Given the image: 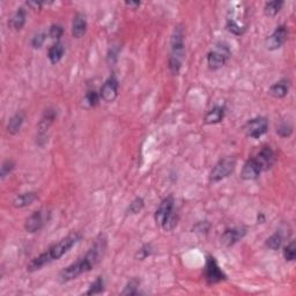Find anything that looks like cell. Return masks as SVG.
<instances>
[{"label":"cell","instance_id":"9a60e30c","mask_svg":"<svg viewBox=\"0 0 296 296\" xmlns=\"http://www.w3.org/2000/svg\"><path fill=\"white\" fill-rule=\"evenodd\" d=\"M88 23L85 14L77 13L72 21V35L74 38H82L87 33Z\"/></svg>","mask_w":296,"mask_h":296},{"label":"cell","instance_id":"74e56055","mask_svg":"<svg viewBox=\"0 0 296 296\" xmlns=\"http://www.w3.org/2000/svg\"><path fill=\"white\" fill-rule=\"evenodd\" d=\"M49 2L47 1H28L27 2V5L29 6V7H32L33 10H41L42 7L45 5H48Z\"/></svg>","mask_w":296,"mask_h":296},{"label":"cell","instance_id":"277c9868","mask_svg":"<svg viewBox=\"0 0 296 296\" xmlns=\"http://www.w3.org/2000/svg\"><path fill=\"white\" fill-rule=\"evenodd\" d=\"M231 56V52L226 43H219L215 45V48L212 51L207 53V65L210 70L216 71L224 67L227 64Z\"/></svg>","mask_w":296,"mask_h":296},{"label":"cell","instance_id":"4fadbf2b","mask_svg":"<svg viewBox=\"0 0 296 296\" xmlns=\"http://www.w3.org/2000/svg\"><path fill=\"white\" fill-rule=\"evenodd\" d=\"M253 157L256 158V161L259 163V166L261 167L263 172L271 169L277 161L276 153H274L273 149L268 147V146H264V147L258 152L257 155Z\"/></svg>","mask_w":296,"mask_h":296},{"label":"cell","instance_id":"d6a6232c","mask_svg":"<svg viewBox=\"0 0 296 296\" xmlns=\"http://www.w3.org/2000/svg\"><path fill=\"white\" fill-rule=\"evenodd\" d=\"M154 251L153 246H152V244H143L141 248L138 249V251L136 253V258L138 259V261H143V259H146L149 256L152 255Z\"/></svg>","mask_w":296,"mask_h":296},{"label":"cell","instance_id":"5bb4252c","mask_svg":"<svg viewBox=\"0 0 296 296\" xmlns=\"http://www.w3.org/2000/svg\"><path fill=\"white\" fill-rule=\"evenodd\" d=\"M263 173L261 167L259 166V163L256 161L255 157H250L242 168V173H241V177L244 181H255L257 179L261 174Z\"/></svg>","mask_w":296,"mask_h":296},{"label":"cell","instance_id":"e575fe53","mask_svg":"<svg viewBox=\"0 0 296 296\" xmlns=\"http://www.w3.org/2000/svg\"><path fill=\"white\" fill-rule=\"evenodd\" d=\"M45 39H47V34L41 32V33H37L36 35H34V37L32 38V47L34 49H39L42 48V45L44 44Z\"/></svg>","mask_w":296,"mask_h":296},{"label":"cell","instance_id":"7402d4cb","mask_svg":"<svg viewBox=\"0 0 296 296\" xmlns=\"http://www.w3.org/2000/svg\"><path fill=\"white\" fill-rule=\"evenodd\" d=\"M224 118H225V108L224 106L216 105L207 112L204 121H205L206 124H218L220 122H222Z\"/></svg>","mask_w":296,"mask_h":296},{"label":"cell","instance_id":"8d00e7d4","mask_svg":"<svg viewBox=\"0 0 296 296\" xmlns=\"http://www.w3.org/2000/svg\"><path fill=\"white\" fill-rule=\"evenodd\" d=\"M209 227H210V225L209 221H200V222H198L196 226H194L193 229L196 230L197 233H207L209 229Z\"/></svg>","mask_w":296,"mask_h":296},{"label":"cell","instance_id":"5b68a950","mask_svg":"<svg viewBox=\"0 0 296 296\" xmlns=\"http://www.w3.org/2000/svg\"><path fill=\"white\" fill-rule=\"evenodd\" d=\"M51 219V210L48 209H41L35 210L28 216V219L24 222V229L27 233L34 234L42 230L47 226Z\"/></svg>","mask_w":296,"mask_h":296},{"label":"cell","instance_id":"ba28073f","mask_svg":"<svg viewBox=\"0 0 296 296\" xmlns=\"http://www.w3.org/2000/svg\"><path fill=\"white\" fill-rule=\"evenodd\" d=\"M268 130V121L265 117H256L246 122L244 125V132L249 138L259 139Z\"/></svg>","mask_w":296,"mask_h":296},{"label":"cell","instance_id":"836d02e7","mask_svg":"<svg viewBox=\"0 0 296 296\" xmlns=\"http://www.w3.org/2000/svg\"><path fill=\"white\" fill-rule=\"evenodd\" d=\"M63 34H64V28H63L62 24H59V23L52 24V26L49 28V32H48L49 37L52 38V39H59L63 36Z\"/></svg>","mask_w":296,"mask_h":296},{"label":"cell","instance_id":"83f0119b","mask_svg":"<svg viewBox=\"0 0 296 296\" xmlns=\"http://www.w3.org/2000/svg\"><path fill=\"white\" fill-rule=\"evenodd\" d=\"M104 279L103 277H97L96 280L91 283L89 289L86 292V295H97L104 292Z\"/></svg>","mask_w":296,"mask_h":296},{"label":"cell","instance_id":"52a82bcc","mask_svg":"<svg viewBox=\"0 0 296 296\" xmlns=\"http://www.w3.org/2000/svg\"><path fill=\"white\" fill-rule=\"evenodd\" d=\"M56 117H57L56 110L52 108L45 109L43 116H42L41 121H39V123L37 125L38 131H37V137H36V142H37L39 146H44L45 143L48 142L49 129H50L51 125L53 124V122L56 121Z\"/></svg>","mask_w":296,"mask_h":296},{"label":"cell","instance_id":"6da1fadb","mask_svg":"<svg viewBox=\"0 0 296 296\" xmlns=\"http://www.w3.org/2000/svg\"><path fill=\"white\" fill-rule=\"evenodd\" d=\"M106 246H108V239L105 234H100L94 241L88 251L78 259L77 261L72 263L69 266L60 271L58 280L59 282L66 283L77 279L81 274L90 272L94 267H96L103 257H104Z\"/></svg>","mask_w":296,"mask_h":296},{"label":"cell","instance_id":"f1b7e54d","mask_svg":"<svg viewBox=\"0 0 296 296\" xmlns=\"http://www.w3.org/2000/svg\"><path fill=\"white\" fill-rule=\"evenodd\" d=\"M143 206H145V200H143L141 197L134 198V199L130 203L129 207H127V213L133 215L138 214V213H140L142 210Z\"/></svg>","mask_w":296,"mask_h":296},{"label":"cell","instance_id":"7c38bea8","mask_svg":"<svg viewBox=\"0 0 296 296\" xmlns=\"http://www.w3.org/2000/svg\"><path fill=\"white\" fill-rule=\"evenodd\" d=\"M248 229L245 227H233L227 228L221 236V243L226 246H233L239 243L245 236Z\"/></svg>","mask_w":296,"mask_h":296},{"label":"cell","instance_id":"2e32d148","mask_svg":"<svg viewBox=\"0 0 296 296\" xmlns=\"http://www.w3.org/2000/svg\"><path fill=\"white\" fill-rule=\"evenodd\" d=\"M175 209V200H174L173 196H169L167 198H164V199L161 201V204L158 205L157 209L155 210V222H157V225L162 224V221L164 220V218L168 215V213L170 212V210Z\"/></svg>","mask_w":296,"mask_h":296},{"label":"cell","instance_id":"7a4b0ae2","mask_svg":"<svg viewBox=\"0 0 296 296\" xmlns=\"http://www.w3.org/2000/svg\"><path fill=\"white\" fill-rule=\"evenodd\" d=\"M81 240V234L71 233L59 241V242L52 244L51 246L30 261V263L27 265V271L28 272H36L41 270L47 265L51 264L54 261H59L65 253L71 250L73 246Z\"/></svg>","mask_w":296,"mask_h":296},{"label":"cell","instance_id":"d6986e66","mask_svg":"<svg viewBox=\"0 0 296 296\" xmlns=\"http://www.w3.org/2000/svg\"><path fill=\"white\" fill-rule=\"evenodd\" d=\"M37 199L38 196L36 192H24V193L17 194V196L14 198L13 201H12V205H13L15 209H23V207L32 205L34 201Z\"/></svg>","mask_w":296,"mask_h":296},{"label":"cell","instance_id":"ac0fdd59","mask_svg":"<svg viewBox=\"0 0 296 296\" xmlns=\"http://www.w3.org/2000/svg\"><path fill=\"white\" fill-rule=\"evenodd\" d=\"M289 87H291L289 81L286 80V79H282V80L276 82V84H273L272 86L270 87L268 94H270L271 96L276 97V99H283V97H286L287 94H288Z\"/></svg>","mask_w":296,"mask_h":296},{"label":"cell","instance_id":"e0dca14e","mask_svg":"<svg viewBox=\"0 0 296 296\" xmlns=\"http://www.w3.org/2000/svg\"><path fill=\"white\" fill-rule=\"evenodd\" d=\"M27 21V11L23 7H19L15 13L12 15V17L8 21V27L11 29L15 30V32H19L24 27Z\"/></svg>","mask_w":296,"mask_h":296},{"label":"cell","instance_id":"8992f818","mask_svg":"<svg viewBox=\"0 0 296 296\" xmlns=\"http://www.w3.org/2000/svg\"><path fill=\"white\" fill-rule=\"evenodd\" d=\"M235 168H236V160H235V157H227L221 158V160H220L219 162H216L215 166L213 167V169L210 170L209 181L216 183L227 178V177H229L231 174L234 173Z\"/></svg>","mask_w":296,"mask_h":296},{"label":"cell","instance_id":"3957f363","mask_svg":"<svg viewBox=\"0 0 296 296\" xmlns=\"http://www.w3.org/2000/svg\"><path fill=\"white\" fill-rule=\"evenodd\" d=\"M185 59V42H184V29L179 24L174 29V33L170 39V56L169 65L170 72L174 75L179 74Z\"/></svg>","mask_w":296,"mask_h":296},{"label":"cell","instance_id":"d590c367","mask_svg":"<svg viewBox=\"0 0 296 296\" xmlns=\"http://www.w3.org/2000/svg\"><path fill=\"white\" fill-rule=\"evenodd\" d=\"M120 51H121L120 45H112V47L109 49L108 62L110 64H114V63L117 62V58H118V54H120Z\"/></svg>","mask_w":296,"mask_h":296},{"label":"cell","instance_id":"4316f807","mask_svg":"<svg viewBox=\"0 0 296 296\" xmlns=\"http://www.w3.org/2000/svg\"><path fill=\"white\" fill-rule=\"evenodd\" d=\"M140 288V280L137 278L131 279L129 282L126 283V286L124 287V291L121 293L122 295H138L140 294L139 292Z\"/></svg>","mask_w":296,"mask_h":296},{"label":"cell","instance_id":"d4e9b609","mask_svg":"<svg viewBox=\"0 0 296 296\" xmlns=\"http://www.w3.org/2000/svg\"><path fill=\"white\" fill-rule=\"evenodd\" d=\"M100 99V93H97L96 90H88L84 97V100H82V106L86 109L94 108V106L99 104Z\"/></svg>","mask_w":296,"mask_h":296},{"label":"cell","instance_id":"8fae6325","mask_svg":"<svg viewBox=\"0 0 296 296\" xmlns=\"http://www.w3.org/2000/svg\"><path fill=\"white\" fill-rule=\"evenodd\" d=\"M118 87H120V84H118L117 78H116L115 75L109 77L100 89L101 99L108 103L114 102L118 96Z\"/></svg>","mask_w":296,"mask_h":296},{"label":"cell","instance_id":"9c48e42d","mask_svg":"<svg viewBox=\"0 0 296 296\" xmlns=\"http://www.w3.org/2000/svg\"><path fill=\"white\" fill-rule=\"evenodd\" d=\"M205 278L209 285H214V283H219L227 279L224 271L220 268L213 256H207L205 265Z\"/></svg>","mask_w":296,"mask_h":296},{"label":"cell","instance_id":"1f68e13d","mask_svg":"<svg viewBox=\"0 0 296 296\" xmlns=\"http://www.w3.org/2000/svg\"><path fill=\"white\" fill-rule=\"evenodd\" d=\"M277 134L281 138H289L293 134V126L288 122H281L277 126Z\"/></svg>","mask_w":296,"mask_h":296},{"label":"cell","instance_id":"44dd1931","mask_svg":"<svg viewBox=\"0 0 296 296\" xmlns=\"http://www.w3.org/2000/svg\"><path fill=\"white\" fill-rule=\"evenodd\" d=\"M64 54H65V47H64V44L60 43V42H56L52 47L49 49L48 58L51 64L56 65V64L63 59Z\"/></svg>","mask_w":296,"mask_h":296},{"label":"cell","instance_id":"484cf974","mask_svg":"<svg viewBox=\"0 0 296 296\" xmlns=\"http://www.w3.org/2000/svg\"><path fill=\"white\" fill-rule=\"evenodd\" d=\"M283 242V237L280 231H277L273 235H271L270 237L266 240V246L270 250H273V251H277L278 249L281 248Z\"/></svg>","mask_w":296,"mask_h":296},{"label":"cell","instance_id":"f546056e","mask_svg":"<svg viewBox=\"0 0 296 296\" xmlns=\"http://www.w3.org/2000/svg\"><path fill=\"white\" fill-rule=\"evenodd\" d=\"M283 257L286 261H294L296 258V242L291 241L287 245L283 248Z\"/></svg>","mask_w":296,"mask_h":296},{"label":"cell","instance_id":"ffe728a7","mask_svg":"<svg viewBox=\"0 0 296 296\" xmlns=\"http://www.w3.org/2000/svg\"><path fill=\"white\" fill-rule=\"evenodd\" d=\"M24 117H26V115H24V112L22 111L17 112V114L12 116L7 124V132L12 134V136H15V134L19 133V131L23 125Z\"/></svg>","mask_w":296,"mask_h":296},{"label":"cell","instance_id":"4dcf8cb0","mask_svg":"<svg viewBox=\"0 0 296 296\" xmlns=\"http://www.w3.org/2000/svg\"><path fill=\"white\" fill-rule=\"evenodd\" d=\"M14 169H15V162H14V161L10 160V158L5 160L1 164V168H0V178L5 179L6 177L10 176L11 174L13 173Z\"/></svg>","mask_w":296,"mask_h":296},{"label":"cell","instance_id":"f35d334b","mask_svg":"<svg viewBox=\"0 0 296 296\" xmlns=\"http://www.w3.org/2000/svg\"><path fill=\"white\" fill-rule=\"evenodd\" d=\"M125 5H126L127 7L132 8V10H137V8L141 5V2L140 1H125Z\"/></svg>","mask_w":296,"mask_h":296},{"label":"cell","instance_id":"30bf717a","mask_svg":"<svg viewBox=\"0 0 296 296\" xmlns=\"http://www.w3.org/2000/svg\"><path fill=\"white\" fill-rule=\"evenodd\" d=\"M287 39H288V28L283 24H280L266 38L265 43H266V48L268 50L274 51L281 48L287 42Z\"/></svg>","mask_w":296,"mask_h":296},{"label":"cell","instance_id":"603a6c76","mask_svg":"<svg viewBox=\"0 0 296 296\" xmlns=\"http://www.w3.org/2000/svg\"><path fill=\"white\" fill-rule=\"evenodd\" d=\"M178 221H179L178 213H177V210L174 209L170 210V212L168 213V215L164 218L162 224H161V227H162V229L164 231H173L177 227V225H178Z\"/></svg>","mask_w":296,"mask_h":296},{"label":"cell","instance_id":"cb8c5ba5","mask_svg":"<svg viewBox=\"0 0 296 296\" xmlns=\"http://www.w3.org/2000/svg\"><path fill=\"white\" fill-rule=\"evenodd\" d=\"M285 5V1L282 0H273V1H267L264 6V13L267 17H276V15L281 11V8Z\"/></svg>","mask_w":296,"mask_h":296}]
</instances>
